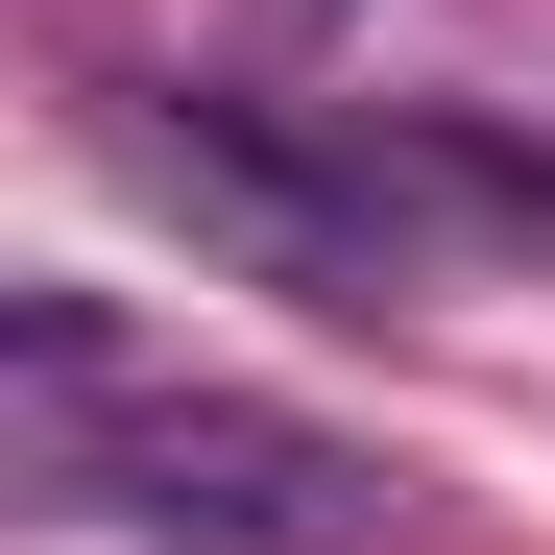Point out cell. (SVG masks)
I'll return each instance as SVG.
<instances>
[{
	"instance_id": "6da1fadb",
	"label": "cell",
	"mask_w": 555,
	"mask_h": 555,
	"mask_svg": "<svg viewBox=\"0 0 555 555\" xmlns=\"http://www.w3.org/2000/svg\"><path fill=\"white\" fill-rule=\"evenodd\" d=\"M0 411H25V483H49V507H121V531H169V555H387V531H411V483H387L362 435L145 362L98 291H0Z\"/></svg>"
},
{
	"instance_id": "7a4b0ae2",
	"label": "cell",
	"mask_w": 555,
	"mask_h": 555,
	"mask_svg": "<svg viewBox=\"0 0 555 555\" xmlns=\"http://www.w3.org/2000/svg\"><path fill=\"white\" fill-rule=\"evenodd\" d=\"M145 194H194V242H242L266 291H314V314H387L435 291V194L387 145H314V121H266V98H98Z\"/></svg>"
}]
</instances>
